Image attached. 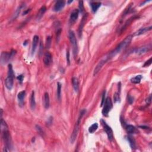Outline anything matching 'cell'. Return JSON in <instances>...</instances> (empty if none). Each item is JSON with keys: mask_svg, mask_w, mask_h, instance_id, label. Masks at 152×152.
Wrapping results in <instances>:
<instances>
[{"mask_svg": "<svg viewBox=\"0 0 152 152\" xmlns=\"http://www.w3.org/2000/svg\"><path fill=\"white\" fill-rule=\"evenodd\" d=\"M101 123L103 127V129H104L105 131L106 134H107L108 139L110 141L113 140V139H114V133H113L112 128L106 124V123L104 120H102Z\"/></svg>", "mask_w": 152, "mask_h": 152, "instance_id": "9", "label": "cell"}, {"mask_svg": "<svg viewBox=\"0 0 152 152\" xmlns=\"http://www.w3.org/2000/svg\"><path fill=\"white\" fill-rule=\"evenodd\" d=\"M24 7V5H21L19 6V7H18V8H17V9L16 10V11H15L13 17H12V20L15 19V18H16L17 17H18V14H20V11H21V10H22V8H23Z\"/></svg>", "mask_w": 152, "mask_h": 152, "instance_id": "27", "label": "cell"}, {"mask_svg": "<svg viewBox=\"0 0 152 152\" xmlns=\"http://www.w3.org/2000/svg\"><path fill=\"white\" fill-rule=\"evenodd\" d=\"M125 130L129 134H134L137 133V130L136 127L132 125H127L125 127Z\"/></svg>", "mask_w": 152, "mask_h": 152, "instance_id": "20", "label": "cell"}, {"mask_svg": "<svg viewBox=\"0 0 152 152\" xmlns=\"http://www.w3.org/2000/svg\"><path fill=\"white\" fill-rule=\"evenodd\" d=\"M8 76L5 80V84L6 87L9 90H11L12 89V87H13L14 73L12 65L11 64H8Z\"/></svg>", "mask_w": 152, "mask_h": 152, "instance_id": "3", "label": "cell"}, {"mask_svg": "<svg viewBox=\"0 0 152 152\" xmlns=\"http://www.w3.org/2000/svg\"><path fill=\"white\" fill-rule=\"evenodd\" d=\"M1 128L2 130V138L4 139V143L5 145V147H4L5 148V150H4L5 152H8L10 151V148L11 147V140L10 134L8 130L7 124L5 121L3 120L2 118H1Z\"/></svg>", "mask_w": 152, "mask_h": 152, "instance_id": "1", "label": "cell"}, {"mask_svg": "<svg viewBox=\"0 0 152 152\" xmlns=\"http://www.w3.org/2000/svg\"><path fill=\"white\" fill-rule=\"evenodd\" d=\"M101 2H90V6L92 8V11L93 12H96L99 8L101 6Z\"/></svg>", "mask_w": 152, "mask_h": 152, "instance_id": "17", "label": "cell"}, {"mask_svg": "<svg viewBox=\"0 0 152 152\" xmlns=\"http://www.w3.org/2000/svg\"><path fill=\"white\" fill-rule=\"evenodd\" d=\"M27 40H26V41H25L24 42V43H23V45H27Z\"/></svg>", "mask_w": 152, "mask_h": 152, "instance_id": "43", "label": "cell"}, {"mask_svg": "<svg viewBox=\"0 0 152 152\" xmlns=\"http://www.w3.org/2000/svg\"><path fill=\"white\" fill-rule=\"evenodd\" d=\"M86 111L85 110V109H83V110L81 111L80 114V115H79V118H78L77 121V123H76L74 128V130H73V133H72V134L71 136V140H70V141H71V144H73L76 140L77 137L78 133H79L80 124V123H81V119H82L83 117L84 114H86Z\"/></svg>", "mask_w": 152, "mask_h": 152, "instance_id": "4", "label": "cell"}, {"mask_svg": "<svg viewBox=\"0 0 152 152\" xmlns=\"http://www.w3.org/2000/svg\"><path fill=\"white\" fill-rule=\"evenodd\" d=\"M151 101H152V95H150L149 96L147 99L146 102L148 103V104H150V103H151Z\"/></svg>", "mask_w": 152, "mask_h": 152, "instance_id": "38", "label": "cell"}, {"mask_svg": "<svg viewBox=\"0 0 152 152\" xmlns=\"http://www.w3.org/2000/svg\"><path fill=\"white\" fill-rule=\"evenodd\" d=\"M114 102H120V93H115L114 96Z\"/></svg>", "mask_w": 152, "mask_h": 152, "instance_id": "32", "label": "cell"}, {"mask_svg": "<svg viewBox=\"0 0 152 152\" xmlns=\"http://www.w3.org/2000/svg\"><path fill=\"white\" fill-rule=\"evenodd\" d=\"M128 102L130 103V104H132L133 102H134V98H133V97L128 96Z\"/></svg>", "mask_w": 152, "mask_h": 152, "instance_id": "37", "label": "cell"}, {"mask_svg": "<svg viewBox=\"0 0 152 152\" xmlns=\"http://www.w3.org/2000/svg\"><path fill=\"white\" fill-rule=\"evenodd\" d=\"M16 54V51L12 49L10 53L7 52H3L1 54V64H5L8 62L9 60L13 57Z\"/></svg>", "mask_w": 152, "mask_h": 152, "instance_id": "6", "label": "cell"}, {"mask_svg": "<svg viewBox=\"0 0 152 152\" xmlns=\"http://www.w3.org/2000/svg\"><path fill=\"white\" fill-rule=\"evenodd\" d=\"M61 84L58 82L57 83V97L58 100L61 99Z\"/></svg>", "mask_w": 152, "mask_h": 152, "instance_id": "28", "label": "cell"}, {"mask_svg": "<svg viewBox=\"0 0 152 152\" xmlns=\"http://www.w3.org/2000/svg\"><path fill=\"white\" fill-rule=\"evenodd\" d=\"M140 128H142V129H149V128L148 127H147V126H140Z\"/></svg>", "mask_w": 152, "mask_h": 152, "instance_id": "41", "label": "cell"}, {"mask_svg": "<svg viewBox=\"0 0 152 152\" xmlns=\"http://www.w3.org/2000/svg\"><path fill=\"white\" fill-rule=\"evenodd\" d=\"M36 130H37V131H38V132L39 133V134H42V135H43V130H42V128L40 127L39 125H37L36 126Z\"/></svg>", "mask_w": 152, "mask_h": 152, "instance_id": "34", "label": "cell"}, {"mask_svg": "<svg viewBox=\"0 0 152 152\" xmlns=\"http://www.w3.org/2000/svg\"><path fill=\"white\" fill-rule=\"evenodd\" d=\"M65 4V2L64 1H57V2L55 3V4L54 5L53 10H54V11H55V12L59 11L61 10L64 7Z\"/></svg>", "mask_w": 152, "mask_h": 152, "instance_id": "14", "label": "cell"}, {"mask_svg": "<svg viewBox=\"0 0 152 152\" xmlns=\"http://www.w3.org/2000/svg\"><path fill=\"white\" fill-rule=\"evenodd\" d=\"M67 62H68V64H70V53H69V51L67 52Z\"/></svg>", "mask_w": 152, "mask_h": 152, "instance_id": "39", "label": "cell"}, {"mask_svg": "<svg viewBox=\"0 0 152 152\" xmlns=\"http://www.w3.org/2000/svg\"><path fill=\"white\" fill-rule=\"evenodd\" d=\"M30 11V10H27V11H26L23 12V15H26V14H27L28 12H29V11Z\"/></svg>", "mask_w": 152, "mask_h": 152, "instance_id": "42", "label": "cell"}, {"mask_svg": "<svg viewBox=\"0 0 152 152\" xmlns=\"http://www.w3.org/2000/svg\"><path fill=\"white\" fill-rule=\"evenodd\" d=\"M98 128V124L97 123H94L92 124L89 128V132L92 134V133H95L97 129Z\"/></svg>", "mask_w": 152, "mask_h": 152, "instance_id": "26", "label": "cell"}, {"mask_svg": "<svg viewBox=\"0 0 152 152\" xmlns=\"http://www.w3.org/2000/svg\"><path fill=\"white\" fill-rule=\"evenodd\" d=\"M87 14H85L83 17L82 20H81L80 23V26L79 27V36L80 37H81V35H82V32H83V27L84 26V24H85L86 20H87Z\"/></svg>", "mask_w": 152, "mask_h": 152, "instance_id": "13", "label": "cell"}, {"mask_svg": "<svg viewBox=\"0 0 152 152\" xmlns=\"http://www.w3.org/2000/svg\"><path fill=\"white\" fill-rule=\"evenodd\" d=\"M25 96H26V92H25L24 90L20 92L19 93H18V95H17V98H18V101H19V102L21 103V104H22L23 103V101H24Z\"/></svg>", "mask_w": 152, "mask_h": 152, "instance_id": "22", "label": "cell"}, {"mask_svg": "<svg viewBox=\"0 0 152 152\" xmlns=\"http://www.w3.org/2000/svg\"><path fill=\"white\" fill-rule=\"evenodd\" d=\"M69 39L71 42V44L73 46V51L74 56L76 57L77 55L78 52V46H77V39L75 36L73 30H70L69 32Z\"/></svg>", "mask_w": 152, "mask_h": 152, "instance_id": "5", "label": "cell"}, {"mask_svg": "<svg viewBox=\"0 0 152 152\" xmlns=\"http://www.w3.org/2000/svg\"><path fill=\"white\" fill-rule=\"evenodd\" d=\"M30 107L32 110H34L36 107V101L34 98V92L33 91L30 97Z\"/></svg>", "mask_w": 152, "mask_h": 152, "instance_id": "23", "label": "cell"}, {"mask_svg": "<svg viewBox=\"0 0 152 152\" xmlns=\"http://www.w3.org/2000/svg\"><path fill=\"white\" fill-rule=\"evenodd\" d=\"M50 101H49V96L48 93L46 92L44 94V101H43V105L45 109H48L49 107Z\"/></svg>", "mask_w": 152, "mask_h": 152, "instance_id": "18", "label": "cell"}, {"mask_svg": "<svg viewBox=\"0 0 152 152\" xmlns=\"http://www.w3.org/2000/svg\"><path fill=\"white\" fill-rule=\"evenodd\" d=\"M72 84H73V87L74 88V90L76 93L79 92V81L78 79L76 77H73L72 79Z\"/></svg>", "mask_w": 152, "mask_h": 152, "instance_id": "19", "label": "cell"}, {"mask_svg": "<svg viewBox=\"0 0 152 152\" xmlns=\"http://www.w3.org/2000/svg\"><path fill=\"white\" fill-rule=\"evenodd\" d=\"M151 49H152V45L149 44L147 45H145V46L141 47V48H138V49H137L135 51H134V52L138 55H142L145 54V53H146L147 52L150 51Z\"/></svg>", "mask_w": 152, "mask_h": 152, "instance_id": "10", "label": "cell"}, {"mask_svg": "<svg viewBox=\"0 0 152 152\" xmlns=\"http://www.w3.org/2000/svg\"><path fill=\"white\" fill-rule=\"evenodd\" d=\"M133 39V36L131 35L128 36L123 41H122L121 43L117 46V48H115V49L112 52H111L109 54V55L111 56V58L115 56L116 55H117L119 53H120L121 52L123 51L124 49H125V48L127 47L128 45H130V43H131V40Z\"/></svg>", "mask_w": 152, "mask_h": 152, "instance_id": "2", "label": "cell"}, {"mask_svg": "<svg viewBox=\"0 0 152 152\" xmlns=\"http://www.w3.org/2000/svg\"><path fill=\"white\" fill-rule=\"evenodd\" d=\"M110 59H111V56L109 55V54L106 55L104 56V57H103L101 59V60L98 62V64H97L96 67H95V70H94L93 76H96V75L98 74L99 72L101 71V69L102 68L103 65H104Z\"/></svg>", "mask_w": 152, "mask_h": 152, "instance_id": "7", "label": "cell"}, {"mask_svg": "<svg viewBox=\"0 0 152 152\" xmlns=\"http://www.w3.org/2000/svg\"><path fill=\"white\" fill-rule=\"evenodd\" d=\"M103 105H103V108L102 112V114L103 115L107 116L112 108V101H111V98H109V97L106 98V99L105 100V103Z\"/></svg>", "mask_w": 152, "mask_h": 152, "instance_id": "8", "label": "cell"}, {"mask_svg": "<svg viewBox=\"0 0 152 152\" xmlns=\"http://www.w3.org/2000/svg\"><path fill=\"white\" fill-rule=\"evenodd\" d=\"M46 8L45 6H43L39 10V11L38 14H37V20H39L40 18H42V16H43V14H44V13L45 12H46Z\"/></svg>", "mask_w": 152, "mask_h": 152, "instance_id": "24", "label": "cell"}, {"mask_svg": "<svg viewBox=\"0 0 152 152\" xmlns=\"http://www.w3.org/2000/svg\"><path fill=\"white\" fill-rule=\"evenodd\" d=\"M72 2H73V1H68V2H67V3H68V4H70V3H71Z\"/></svg>", "mask_w": 152, "mask_h": 152, "instance_id": "44", "label": "cell"}, {"mask_svg": "<svg viewBox=\"0 0 152 152\" xmlns=\"http://www.w3.org/2000/svg\"><path fill=\"white\" fill-rule=\"evenodd\" d=\"M52 123V117H51V118L48 119V123L49 124H51V123Z\"/></svg>", "mask_w": 152, "mask_h": 152, "instance_id": "40", "label": "cell"}, {"mask_svg": "<svg viewBox=\"0 0 152 152\" xmlns=\"http://www.w3.org/2000/svg\"><path fill=\"white\" fill-rule=\"evenodd\" d=\"M79 14V11L78 9H74V10L72 11L70 17V20H69V23L70 24H73L77 20Z\"/></svg>", "mask_w": 152, "mask_h": 152, "instance_id": "11", "label": "cell"}, {"mask_svg": "<svg viewBox=\"0 0 152 152\" xmlns=\"http://www.w3.org/2000/svg\"><path fill=\"white\" fill-rule=\"evenodd\" d=\"M105 93L106 92L105 91H104V92H103L102 93V102H101V106H102L103 105V104H104L105 103Z\"/></svg>", "mask_w": 152, "mask_h": 152, "instance_id": "35", "label": "cell"}, {"mask_svg": "<svg viewBox=\"0 0 152 152\" xmlns=\"http://www.w3.org/2000/svg\"><path fill=\"white\" fill-rule=\"evenodd\" d=\"M152 58L151 57L149 59L148 61H147L145 62V64H144L143 67H148V66H149V65H151V64H152Z\"/></svg>", "mask_w": 152, "mask_h": 152, "instance_id": "33", "label": "cell"}, {"mask_svg": "<svg viewBox=\"0 0 152 152\" xmlns=\"http://www.w3.org/2000/svg\"><path fill=\"white\" fill-rule=\"evenodd\" d=\"M43 62L46 66H49L52 62V55L49 52H45L44 58H43Z\"/></svg>", "mask_w": 152, "mask_h": 152, "instance_id": "12", "label": "cell"}, {"mask_svg": "<svg viewBox=\"0 0 152 152\" xmlns=\"http://www.w3.org/2000/svg\"><path fill=\"white\" fill-rule=\"evenodd\" d=\"M127 139L128 142H129V144L131 146L132 149H135L136 148V141L131 136H128L127 137Z\"/></svg>", "mask_w": 152, "mask_h": 152, "instance_id": "21", "label": "cell"}, {"mask_svg": "<svg viewBox=\"0 0 152 152\" xmlns=\"http://www.w3.org/2000/svg\"><path fill=\"white\" fill-rule=\"evenodd\" d=\"M51 43H52L51 37L49 36L47 37L46 40V44H45V45H46V48L47 49H49V48H50V47L51 46Z\"/></svg>", "mask_w": 152, "mask_h": 152, "instance_id": "29", "label": "cell"}, {"mask_svg": "<svg viewBox=\"0 0 152 152\" xmlns=\"http://www.w3.org/2000/svg\"><path fill=\"white\" fill-rule=\"evenodd\" d=\"M142 79V76H141V75H139V76H137L132 78V79H131V83H133L134 84H139L140 83Z\"/></svg>", "mask_w": 152, "mask_h": 152, "instance_id": "25", "label": "cell"}, {"mask_svg": "<svg viewBox=\"0 0 152 152\" xmlns=\"http://www.w3.org/2000/svg\"><path fill=\"white\" fill-rule=\"evenodd\" d=\"M79 12H80L81 14H83V12H84V5H83V1H79Z\"/></svg>", "mask_w": 152, "mask_h": 152, "instance_id": "30", "label": "cell"}, {"mask_svg": "<svg viewBox=\"0 0 152 152\" xmlns=\"http://www.w3.org/2000/svg\"><path fill=\"white\" fill-rule=\"evenodd\" d=\"M61 33V28H57V30H56V40H57V42L59 41Z\"/></svg>", "mask_w": 152, "mask_h": 152, "instance_id": "31", "label": "cell"}, {"mask_svg": "<svg viewBox=\"0 0 152 152\" xmlns=\"http://www.w3.org/2000/svg\"><path fill=\"white\" fill-rule=\"evenodd\" d=\"M152 26H150V27H144V28H142V29H139V30L137 31L135 33V34H134V35L135 36H140L142 35L143 34H145V33H146L147 32H149V31L151 30H152Z\"/></svg>", "mask_w": 152, "mask_h": 152, "instance_id": "16", "label": "cell"}, {"mask_svg": "<svg viewBox=\"0 0 152 152\" xmlns=\"http://www.w3.org/2000/svg\"><path fill=\"white\" fill-rule=\"evenodd\" d=\"M17 79L18 81H20V83H22V81L23 80V79H24V76H23V75H20V76H18V77H17Z\"/></svg>", "mask_w": 152, "mask_h": 152, "instance_id": "36", "label": "cell"}, {"mask_svg": "<svg viewBox=\"0 0 152 152\" xmlns=\"http://www.w3.org/2000/svg\"><path fill=\"white\" fill-rule=\"evenodd\" d=\"M39 40V37L37 35L34 36L33 38V41H32V55H33L35 52L36 49L38 45Z\"/></svg>", "mask_w": 152, "mask_h": 152, "instance_id": "15", "label": "cell"}]
</instances>
